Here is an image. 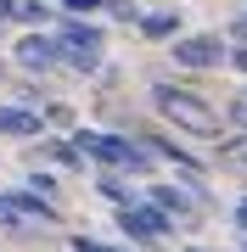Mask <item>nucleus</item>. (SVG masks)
Listing matches in <instances>:
<instances>
[{"mask_svg":"<svg viewBox=\"0 0 247 252\" xmlns=\"http://www.w3.org/2000/svg\"><path fill=\"white\" fill-rule=\"evenodd\" d=\"M230 118H236V124H242V135H247V95L236 101V107H230Z\"/></svg>","mask_w":247,"mask_h":252,"instance_id":"dca6fc26","label":"nucleus"},{"mask_svg":"<svg viewBox=\"0 0 247 252\" xmlns=\"http://www.w3.org/2000/svg\"><path fill=\"white\" fill-rule=\"evenodd\" d=\"M56 39H62V62L96 73V62H101V28H96V23H68Z\"/></svg>","mask_w":247,"mask_h":252,"instance_id":"20e7f679","label":"nucleus"},{"mask_svg":"<svg viewBox=\"0 0 247 252\" xmlns=\"http://www.w3.org/2000/svg\"><path fill=\"white\" fill-rule=\"evenodd\" d=\"M169 56H174V67H191V73H208V67H219V62H230V45L219 34H180L169 45Z\"/></svg>","mask_w":247,"mask_h":252,"instance_id":"7ed1b4c3","label":"nucleus"},{"mask_svg":"<svg viewBox=\"0 0 247 252\" xmlns=\"http://www.w3.org/2000/svg\"><path fill=\"white\" fill-rule=\"evenodd\" d=\"M236 224H242V230H247V202H242V207H236Z\"/></svg>","mask_w":247,"mask_h":252,"instance_id":"6ab92c4d","label":"nucleus"},{"mask_svg":"<svg viewBox=\"0 0 247 252\" xmlns=\"http://www.w3.org/2000/svg\"><path fill=\"white\" fill-rule=\"evenodd\" d=\"M152 202L163 207V213H185V207H191V196H185L180 185H157V190H152Z\"/></svg>","mask_w":247,"mask_h":252,"instance_id":"1a4fd4ad","label":"nucleus"},{"mask_svg":"<svg viewBox=\"0 0 247 252\" xmlns=\"http://www.w3.org/2000/svg\"><path fill=\"white\" fill-rule=\"evenodd\" d=\"M28 190H39V196H56V180H51V174H28Z\"/></svg>","mask_w":247,"mask_h":252,"instance_id":"ddd939ff","label":"nucleus"},{"mask_svg":"<svg viewBox=\"0 0 247 252\" xmlns=\"http://www.w3.org/2000/svg\"><path fill=\"white\" fill-rule=\"evenodd\" d=\"M230 62H236V73H247V45H242V51H230Z\"/></svg>","mask_w":247,"mask_h":252,"instance_id":"f3484780","label":"nucleus"},{"mask_svg":"<svg viewBox=\"0 0 247 252\" xmlns=\"http://www.w3.org/2000/svg\"><path fill=\"white\" fill-rule=\"evenodd\" d=\"M118 224H124V235H135V241H157V235H169V213L157 202L152 207H124Z\"/></svg>","mask_w":247,"mask_h":252,"instance_id":"39448f33","label":"nucleus"},{"mask_svg":"<svg viewBox=\"0 0 247 252\" xmlns=\"http://www.w3.org/2000/svg\"><path fill=\"white\" fill-rule=\"evenodd\" d=\"M101 190H107V196H112V202H118V207H129V190H124L118 180H112V174H107V180H101Z\"/></svg>","mask_w":247,"mask_h":252,"instance_id":"4468645a","label":"nucleus"},{"mask_svg":"<svg viewBox=\"0 0 247 252\" xmlns=\"http://www.w3.org/2000/svg\"><path fill=\"white\" fill-rule=\"evenodd\" d=\"M62 11H73V17H90V11H107V0H62Z\"/></svg>","mask_w":247,"mask_h":252,"instance_id":"f8f14e48","label":"nucleus"},{"mask_svg":"<svg viewBox=\"0 0 247 252\" xmlns=\"http://www.w3.org/2000/svg\"><path fill=\"white\" fill-rule=\"evenodd\" d=\"M73 252H118V247H107V241H90V235H73Z\"/></svg>","mask_w":247,"mask_h":252,"instance_id":"2eb2a0df","label":"nucleus"},{"mask_svg":"<svg viewBox=\"0 0 247 252\" xmlns=\"http://www.w3.org/2000/svg\"><path fill=\"white\" fill-rule=\"evenodd\" d=\"M152 107L163 112L180 135H197V140H213V135H219V112H213L197 90H180V84H152Z\"/></svg>","mask_w":247,"mask_h":252,"instance_id":"f257e3e1","label":"nucleus"},{"mask_svg":"<svg viewBox=\"0 0 247 252\" xmlns=\"http://www.w3.org/2000/svg\"><path fill=\"white\" fill-rule=\"evenodd\" d=\"M11 11H17V0H0V23H6V17H11Z\"/></svg>","mask_w":247,"mask_h":252,"instance_id":"a211bd4d","label":"nucleus"},{"mask_svg":"<svg viewBox=\"0 0 247 252\" xmlns=\"http://www.w3.org/2000/svg\"><path fill=\"white\" fill-rule=\"evenodd\" d=\"M11 17H17V23H39V28H45V23H51V6H45V0H17V11H11Z\"/></svg>","mask_w":247,"mask_h":252,"instance_id":"9d476101","label":"nucleus"},{"mask_svg":"<svg viewBox=\"0 0 247 252\" xmlns=\"http://www.w3.org/2000/svg\"><path fill=\"white\" fill-rule=\"evenodd\" d=\"M73 140H79L84 157L107 162V168H135V174L152 168V152H146V146H135V140H124V135H96V129H79Z\"/></svg>","mask_w":247,"mask_h":252,"instance_id":"f03ea898","label":"nucleus"},{"mask_svg":"<svg viewBox=\"0 0 247 252\" xmlns=\"http://www.w3.org/2000/svg\"><path fill=\"white\" fill-rule=\"evenodd\" d=\"M0 135H17V140L39 135V112L34 107H0Z\"/></svg>","mask_w":247,"mask_h":252,"instance_id":"0eeeda50","label":"nucleus"},{"mask_svg":"<svg viewBox=\"0 0 247 252\" xmlns=\"http://www.w3.org/2000/svg\"><path fill=\"white\" fill-rule=\"evenodd\" d=\"M17 62H23L28 73L56 67V62H62V39H56V34H28V39H17Z\"/></svg>","mask_w":247,"mask_h":252,"instance_id":"423d86ee","label":"nucleus"},{"mask_svg":"<svg viewBox=\"0 0 247 252\" xmlns=\"http://www.w3.org/2000/svg\"><path fill=\"white\" fill-rule=\"evenodd\" d=\"M146 146H152L157 157H169V162H180V168H197V157H191V152H180V146H174V140H146Z\"/></svg>","mask_w":247,"mask_h":252,"instance_id":"9b49d317","label":"nucleus"},{"mask_svg":"<svg viewBox=\"0 0 247 252\" xmlns=\"http://www.w3.org/2000/svg\"><path fill=\"white\" fill-rule=\"evenodd\" d=\"M141 34L146 39H180V11H141Z\"/></svg>","mask_w":247,"mask_h":252,"instance_id":"6e6552de","label":"nucleus"}]
</instances>
